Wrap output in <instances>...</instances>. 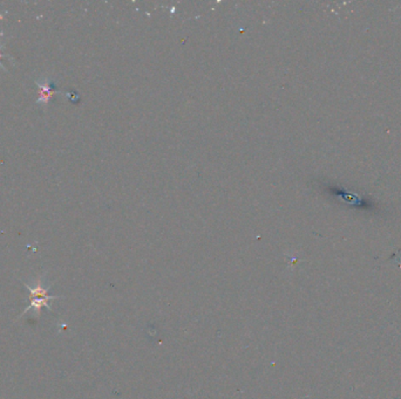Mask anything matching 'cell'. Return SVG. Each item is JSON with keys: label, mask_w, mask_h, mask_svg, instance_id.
I'll return each mask as SVG.
<instances>
[{"label": "cell", "mask_w": 401, "mask_h": 399, "mask_svg": "<svg viewBox=\"0 0 401 399\" xmlns=\"http://www.w3.org/2000/svg\"><path fill=\"white\" fill-rule=\"evenodd\" d=\"M25 287L26 289L29 292V306L25 309L24 314H26L31 309H34L36 315L39 317L43 307L51 309L50 308V305H48V301L54 300V299H57V296H51V295L48 294V288H44L43 283H41V278H38L37 283L33 288L29 285H25Z\"/></svg>", "instance_id": "1"}, {"label": "cell", "mask_w": 401, "mask_h": 399, "mask_svg": "<svg viewBox=\"0 0 401 399\" xmlns=\"http://www.w3.org/2000/svg\"><path fill=\"white\" fill-rule=\"evenodd\" d=\"M36 86L39 89V98H37V105H43L45 109L48 108V102L55 94H62L55 88L54 81L51 77H41L34 81Z\"/></svg>", "instance_id": "2"}, {"label": "cell", "mask_w": 401, "mask_h": 399, "mask_svg": "<svg viewBox=\"0 0 401 399\" xmlns=\"http://www.w3.org/2000/svg\"><path fill=\"white\" fill-rule=\"evenodd\" d=\"M4 46H5L4 43H3V40H1V39H0V68L4 69V70H6V68H5V66L3 65V63H1V59L5 58V55L3 54V53H1V51H3V50H4Z\"/></svg>", "instance_id": "3"}]
</instances>
